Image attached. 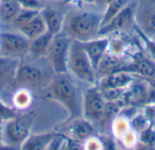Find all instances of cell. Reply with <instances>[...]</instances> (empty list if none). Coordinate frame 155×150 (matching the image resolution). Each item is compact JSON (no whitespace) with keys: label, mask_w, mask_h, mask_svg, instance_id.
Wrapping results in <instances>:
<instances>
[{"label":"cell","mask_w":155,"mask_h":150,"mask_svg":"<svg viewBox=\"0 0 155 150\" xmlns=\"http://www.w3.org/2000/svg\"><path fill=\"white\" fill-rule=\"evenodd\" d=\"M104 13L91 10H79L64 16V33L72 39L87 42L96 38L102 26Z\"/></svg>","instance_id":"1"},{"label":"cell","mask_w":155,"mask_h":150,"mask_svg":"<svg viewBox=\"0 0 155 150\" xmlns=\"http://www.w3.org/2000/svg\"><path fill=\"white\" fill-rule=\"evenodd\" d=\"M55 135V133H45L29 136L21 145V148L25 150L47 149L50 142Z\"/></svg>","instance_id":"16"},{"label":"cell","mask_w":155,"mask_h":150,"mask_svg":"<svg viewBox=\"0 0 155 150\" xmlns=\"http://www.w3.org/2000/svg\"><path fill=\"white\" fill-rule=\"evenodd\" d=\"M129 64L126 63L124 59H122L116 55H112V54H108L105 53V54L102 58V60L96 69L95 73L104 74V75L108 76L114 72L124 70Z\"/></svg>","instance_id":"12"},{"label":"cell","mask_w":155,"mask_h":150,"mask_svg":"<svg viewBox=\"0 0 155 150\" xmlns=\"http://www.w3.org/2000/svg\"><path fill=\"white\" fill-rule=\"evenodd\" d=\"M124 71L129 72H135L145 78H153L155 77V64L148 59L143 57H139L131 62Z\"/></svg>","instance_id":"17"},{"label":"cell","mask_w":155,"mask_h":150,"mask_svg":"<svg viewBox=\"0 0 155 150\" xmlns=\"http://www.w3.org/2000/svg\"><path fill=\"white\" fill-rule=\"evenodd\" d=\"M50 90L53 97L66 108L71 119L80 118L83 114L84 96L80 95L77 86L65 72L55 73Z\"/></svg>","instance_id":"2"},{"label":"cell","mask_w":155,"mask_h":150,"mask_svg":"<svg viewBox=\"0 0 155 150\" xmlns=\"http://www.w3.org/2000/svg\"><path fill=\"white\" fill-rule=\"evenodd\" d=\"M23 7L25 8H33V9H40L41 3L39 0H17Z\"/></svg>","instance_id":"27"},{"label":"cell","mask_w":155,"mask_h":150,"mask_svg":"<svg viewBox=\"0 0 155 150\" xmlns=\"http://www.w3.org/2000/svg\"><path fill=\"white\" fill-rule=\"evenodd\" d=\"M19 30L29 40H31L47 31L46 25L45 24V21H44L41 14H38L31 21H29L27 24L23 25L21 28H19Z\"/></svg>","instance_id":"18"},{"label":"cell","mask_w":155,"mask_h":150,"mask_svg":"<svg viewBox=\"0 0 155 150\" xmlns=\"http://www.w3.org/2000/svg\"><path fill=\"white\" fill-rule=\"evenodd\" d=\"M40 14L46 25V30L53 35L62 32L64 21V14L52 7H45L41 9Z\"/></svg>","instance_id":"10"},{"label":"cell","mask_w":155,"mask_h":150,"mask_svg":"<svg viewBox=\"0 0 155 150\" xmlns=\"http://www.w3.org/2000/svg\"><path fill=\"white\" fill-rule=\"evenodd\" d=\"M132 81L131 74H129V72L121 70L114 72L107 76L106 81L103 82L108 86L115 87V88H124L127 84H129Z\"/></svg>","instance_id":"21"},{"label":"cell","mask_w":155,"mask_h":150,"mask_svg":"<svg viewBox=\"0 0 155 150\" xmlns=\"http://www.w3.org/2000/svg\"><path fill=\"white\" fill-rule=\"evenodd\" d=\"M147 102L155 103V88L151 87L148 90V97H147Z\"/></svg>","instance_id":"28"},{"label":"cell","mask_w":155,"mask_h":150,"mask_svg":"<svg viewBox=\"0 0 155 150\" xmlns=\"http://www.w3.org/2000/svg\"><path fill=\"white\" fill-rule=\"evenodd\" d=\"M105 100L96 88H89L84 95L83 114L90 121H100L104 118Z\"/></svg>","instance_id":"6"},{"label":"cell","mask_w":155,"mask_h":150,"mask_svg":"<svg viewBox=\"0 0 155 150\" xmlns=\"http://www.w3.org/2000/svg\"><path fill=\"white\" fill-rule=\"evenodd\" d=\"M82 43L96 72V69L109 46V40L94 38L87 42H82Z\"/></svg>","instance_id":"9"},{"label":"cell","mask_w":155,"mask_h":150,"mask_svg":"<svg viewBox=\"0 0 155 150\" xmlns=\"http://www.w3.org/2000/svg\"><path fill=\"white\" fill-rule=\"evenodd\" d=\"M23 8L17 0H2L0 2V17L5 22H12Z\"/></svg>","instance_id":"20"},{"label":"cell","mask_w":155,"mask_h":150,"mask_svg":"<svg viewBox=\"0 0 155 150\" xmlns=\"http://www.w3.org/2000/svg\"><path fill=\"white\" fill-rule=\"evenodd\" d=\"M30 40L23 34L0 33V52L3 56L19 57L28 53Z\"/></svg>","instance_id":"5"},{"label":"cell","mask_w":155,"mask_h":150,"mask_svg":"<svg viewBox=\"0 0 155 150\" xmlns=\"http://www.w3.org/2000/svg\"><path fill=\"white\" fill-rule=\"evenodd\" d=\"M16 117L15 111L9 108L8 106L5 105L1 101H0V120H5L7 121L9 120H12Z\"/></svg>","instance_id":"26"},{"label":"cell","mask_w":155,"mask_h":150,"mask_svg":"<svg viewBox=\"0 0 155 150\" xmlns=\"http://www.w3.org/2000/svg\"><path fill=\"white\" fill-rule=\"evenodd\" d=\"M96 1H98L99 3H101V4L104 5H107L108 4H110L111 2H113L114 0H96Z\"/></svg>","instance_id":"29"},{"label":"cell","mask_w":155,"mask_h":150,"mask_svg":"<svg viewBox=\"0 0 155 150\" xmlns=\"http://www.w3.org/2000/svg\"><path fill=\"white\" fill-rule=\"evenodd\" d=\"M148 90L149 87H147L143 82H136L131 87L125 94H124V100L128 104L133 105H138L143 104L144 102H147V97H148Z\"/></svg>","instance_id":"15"},{"label":"cell","mask_w":155,"mask_h":150,"mask_svg":"<svg viewBox=\"0 0 155 150\" xmlns=\"http://www.w3.org/2000/svg\"><path fill=\"white\" fill-rule=\"evenodd\" d=\"M99 91H100L101 94L103 95V97L104 98V100L108 101H116L124 95L122 88L111 87L104 83L101 84Z\"/></svg>","instance_id":"24"},{"label":"cell","mask_w":155,"mask_h":150,"mask_svg":"<svg viewBox=\"0 0 155 150\" xmlns=\"http://www.w3.org/2000/svg\"><path fill=\"white\" fill-rule=\"evenodd\" d=\"M134 5L131 0L107 24L101 27L99 35L130 28L134 23Z\"/></svg>","instance_id":"7"},{"label":"cell","mask_w":155,"mask_h":150,"mask_svg":"<svg viewBox=\"0 0 155 150\" xmlns=\"http://www.w3.org/2000/svg\"><path fill=\"white\" fill-rule=\"evenodd\" d=\"M19 65L20 62L18 58L8 56L0 57V89L15 79Z\"/></svg>","instance_id":"11"},{"label":"cell","mask_w":155,"mask_h":150,"mask_svg":"<svg viewBox=\"0 0 155 150\" xmlns=\"http://www.w3.org/2000/svg\"><path fill=\"white\" fill-rule=\"evenodd\" d=\"M133 1H136V0H133Z\"/></svg>","instance_id":"32"},{"label":"cell","mask_w":155,"mask_h":150,"mask_svg":"<svg viewBox=\"0 0 155 150\" xmlns=\"http://www.w3.org/2000/svg\"><path fill=\"white\" fill-rule=\"evenodd\" d=\"M31 122L26 119L14 118L7 120L5 128V137L11 145H22L29 137Z\"/></svg>","instance_id":"8"},{"label":"cell","mask_w":155,"mask_h":150,"mask_svg":"<svg viewBox=\"0 0 155 150\" xmlns=\"http://www.w3.org/2000/svg\"><path fill=\"white\" fill-rule=\"evenodd\" d=\"M14 101H15V105L18 108H25V107H27L28 105H30V102H31V97H30L29 92L25 91V90L19 91L15 94Z\"/></svg>","instance_id":"25"},{"label":"cell","mask_w":155,"mask_h":150,"mask_svg":"<svg viewBox=\"0 0 155 150\" xmlns=\"http://www.w3.org/2000/svg\"><path fill=\"white\" fill-rule=\"evenodd\" d=\"M67 69L78 80L93 84L95 81V70L84 50L82 42L72 40L67 56Z\"/></svg>","instance_id":"3"},{"label":"cell","mask_w":155,"mask_h":150,"mask_svg":"<svg viewBox=\"0 0 155 150\" xmlns=\"http://www.w3.org/2000/svg\"><path fill=\"white\" fill-rule=\"evenodd\" d=\"M64 1H66V2H68V1H71V0H64Z\"/></svg>","instance_id":"31"},{"label":"cell","mask_w":155,"mask_h":150,"mask_svg":"<svg viewBox=\"0 0 155 150\" xmlns=\"http://www.w3.org/2000/svg\"><path fill=\"white\" fill-rule=\"evenodd\" d=\"M1 139H2V132L0 130V141H1Z\"/></svg>","instance_id":"30"},{"label":"cell","mask_w":155,"mask_h":150,"mask_svg":"<svg viewBox=\"0 0 155 150\" xmlns=\"http://www.w3.org/2000/svg\"><path fill=\"white\" fill-rule=\"evenodd\" d=\"M71 42L72 39L64 32H60L52 39L46 56L55 73H64L67 71V56Z\"/></svg>","instance_id":"4"},{"label":"cell","mask_w":155,"mask_h":150,"mask_svg":"<svg viewBox=\"0 0 155 150\" xmlns=\"http://www.w3.org/2000/svg\"><path fill=\"white\" fill-rule=\"evenodd\" d=\"M131 0H114L105 6V10L104 13L103 20H102V26L107 24ZM101 26V27H102Z\"/></svg>","instance_id":"22"},{"label":"cell","mask_w":155,"mask_h":150,"mask_svg":"<svg viewBox=\"0 0 155 150\" xmlns=\"http://www.w3.org/2000/svg\"><path fill=\"white\" fill-rule=\"evenodd\" d=\"M15 78L26 84L35 85L42 81L43 73L41 70L34 65H19Z\"/></svg>","instance_id":"14"},{"label":"cell","mask_w":155,"mask_h":150,"mask_svg":"<svg viewBox=\"0 0 155 150\" xmlns=\"http://www.w3.org/2000/svg\"><path fill=\"white\" fill-rule=\"evenodd\" d=\"M40 11H41V9H33V8L23 7L19 11V13L15 15V17L13 19L12 23H13L14 26H15L19 29L23 25L27 24L29 21H31L38 14H40Z\"/></svg>","instance_id":"23"},{"label":"cell","mask_w":155,"mask_h":150,"mask_svg":"<svg viewBox=\"0 0 155 150\" xmlns=\"http://www.w3.org/2000/svg\"><path fill=\"white\" fill-rule=\"evenodd\" d=\"M70 134L74 140H85L93 132V128L90 123L79 118L74 119V122L69 128Z\"/></svg>","instance_id":"19"},{"label":"cell","mask_w":155,"mask_h":150,"mask_svg":"<svg viewBox=\"0 0 155 150\" xmlns=\"http://www.w3.org/2000/svg\"><path fill=\"white\" fill-rule=\"evenodd\" d=\"M53 37L54 35L46 31L45 33L31 39L29 42L28 53L35 58H40L46 55Z\"/></svg>","instance_id":"13"}]
</instances>
